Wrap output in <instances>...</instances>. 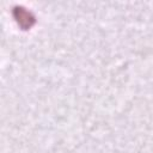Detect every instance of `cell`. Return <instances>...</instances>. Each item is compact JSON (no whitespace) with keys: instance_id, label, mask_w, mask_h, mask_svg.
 Listing matches in <instances>:
<instances>
[{"instance_id":"6da1fadb","label":"cell","mask_w":153,"mask_h":153,"mask_svg":"<svg viewBox=\"0 0 153 153\" xmlns=\"http://www.w3.org/2000/svg\"><path fill=\"white\" fill-rule=\"evenodd\" d=\"M16 12H18L19 13V16L18 17H16L17 18V20H18V23L23 26V27H26V26H31V24L29 23V20H33V17H31V14L27 12V11H25V10H23V8H17V11Z\"/></svg>"}]
</instances>
